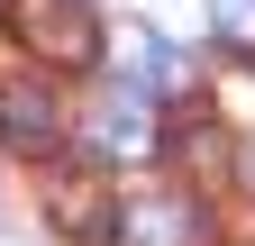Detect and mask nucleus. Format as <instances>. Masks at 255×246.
Listing matches in <instances>:
<instances>
[{"mask_svg":"<svg viewBox=\"0 0 255 246\" xmlns=\"http://www.w3.org/2000/svg\"><path fill=\"white\" fill-rule=\"evenodd\" d=\"M0 37L46 73H91L101 64V9L91 0H0Z\"/></svg>","mask_w":255,"mask_h":246,"instance_id":"1","label":"nucleus"},{"mask_svg":"<svg viewBox=\"0 0 255 246\" xmlns=\"http://www.w3.org/2000/svg\"><path fill=\"white\" fill-rule=\"evenodd\" d=\"M46 228H55L64 246H119V228H128V201L110 192L101 155L55 164V173H46Z\"/></svg>","mask_w":255,"mask_h":246,"instance_id":"2","label":"nucleus"},{"mask_svg":"<svg viewBox=\"0 0 255 246\" xmlns=\"http://www.w3.org/2000/svg\"><path fill=\"white\" fill-rule=\"evenodd\" d=\"M82 155H101V164H155L164 155V128H155V101L137 82H110L101 91V110H91V146Z\"/></svg>","mask_w":255,"mask_h":246,"instance_id":"3","label":"nucleus"},{"mask_svg":"<svg viewBox=\"0 0 255 246\" xmlns=\"http://www.w3.org/2000/svg\"><path fill=\"white\" fill-rule=\"evenodd\" d=\"M101 46L119 55V82H137L146 101H164V91H191V55H182V46H164L155 27H137V18H128V27H110Z\"/></svg>","mask_w":255,"mask_h":246,"instance_id":"4","label":"nucleus"},{"mask_svg":"<svg viewBox=\"0 0 255 246\" xmlns=\"http://www.w3.org/2000/svg\"><path fill=\"white\" fill-rule=\"evenodd\" d=\"M64 137V101L46 82H0V146H18V155H55Z\"/></svg>","mask_w":255,"mask_h":246,"instance_id":"5","label":"nucleus"},{"mask_svg":"<svg viewBox=\"0 0 255 246\" xmlns=\"http://www.w3.org/2000/svg\"><path fill=\"white\" fill-rule=\"evenodd\" d=\"M173 164L191 173V192H228V182H237V146H228L219 119H182V128H173Z\"/></svg>","mask_w":255,"mask_h":246,"instance_id":"6","label":"nucleus"},{"mask_svg":"<svg viewBox=\"0 0 255 246\" xmlns=\"http://www.w3.org/2000/svg\"><path fill=\"white\" fill-rule=\"evenodd\" d=\"M119 237H137V246H191V210L146 201V210H128V228H119Z\"/></svg>","mask_w":255,"mask_h":246,"instance_id":"7","label":"nucleus"},{"mask_svg":"<svg viewBox=\"0 0 255 246\" xmlns=\"http://www.w3.org/2000/svg\"><path fill=\"white\" fill-rule=\"evenodd\" d=\"M210 18H219V37H237V46L255 37V0H210Z\"/></svg>","mask_w":255,"mask_h":246,"instance_id":"8","label":"nucleus"},{"mask_svg":"<svg viewBox=\"0 0 255 246\" xmlns=\"http://www.w3.org/2000/svg\"><path fill=\"white\" fill-rule=\"evenodd\" d=\"M237 173H246V182H255V155H237Z\"/></svg>","mask_w":255,"mask_h":246,"instance_id":"9","label":"nucleus"}]
</instances>
